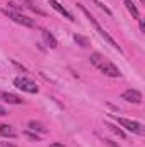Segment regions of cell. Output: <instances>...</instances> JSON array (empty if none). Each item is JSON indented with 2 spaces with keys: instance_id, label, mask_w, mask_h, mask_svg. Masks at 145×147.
<instances>
[{
  "instance_id": "cell-1",
  "label": "cell",
  "mask_w": 145,
  "mask_h": 147,
  "mask_svg": "<svg viewBox=\"0 0 145 147\" xmlns=\"http://www.w3.org/2000/svg\"><path fill=\"white\" fill-rule=\"evenodd\" d=\"M91 63L101 74H104L108 77H119L121 75V70L113 62H109L104 55H101V53H92L91 55Z\"/></svg>"
},
{
  "instance_id": "cell-2",
  "label": "cell",
  "mask_w": 145,
  "mask_h": 147,
  "mask_svg": "<svg viewBox=\"0 0 145 147\" xmlns=\"http://www.w3.org/2000/svg\"><path fill=\"white\" fill-rule=\"evenodd\" d=\"M77 7H79V9H80L82 12H84V16H85V17L89 19V22H91V24H92V26L96 28V31H97V33H99L101 36L104 38V39L108 41V43L111 45V46H113V48H114V50H118V51H123V50H121V46H119V45H118V43H116V41H114L113 38L109 36V33L106 31V29H103V26H101V24H99V22H97V21H96V19L92 17V16H91V12H89V10H87V9H85V7L82 5V3H77Z\"/></svg>"
},
{
  "instance_id": "cell-3",
  "label": "cell",
  "mask_w": 145,
  "mask_h": 147,
  "mask_svg": "<svg viewBox=\"0 0 145 147\" xmlns=\"http://www.w3.org/2000/svg\"><path fill=\"white\" fill-rule=\"evenodd\" d=\"M2 12H3V16H7L9 19H12V21L17 22V24H22V26H26V28H36L34 19H31V17H28V16H24V14H21V12H17V10L3 9Z\"/></svg>"
},
{
  "instance_id": "cell-4",
  "label": "cell",
  "mask_w": 145,
  "mask_h": 147,
  "mask_svg": "<svg viewBox=\"0 0 145 147\" xmlns=\"http://www.w3.org/2000/svg\"><path fill=\"white\" fill-rule=\"evenodd\" d=\"M113 116H114L116 123H118V125H121L123 128H126L128 132H132V134H137V135H144V134H145L144 125H142V123H138V121H135V120L121 118V116H116V115H113Z\"/></svg>"
},
{
  "instance_id": "cell-5",
  "label": "cell",
  "mask_w": 145,
  "mask_h": 147,
  "mask_svg": "<svg viewBox=\"0 0 145 147\" xmlns=\"http://www.w3.org/2000/svg\"><path fill=\"white\" fill-rule=\"evenodd\" d=\"M14 86L17 89H21V91H24V92H29V94H38V91H39L36 82H33L28 77H15L14 79Z\"/></svg>"
},
{
  "instance_id": "cell-6",
  "label": "cell",
  "mask_w": 145,
  "mask_h": 147,
  "mask_svg": "<svg viewBox=\"0 0 145 147\" xmlns=\"http://www.w3.org/2000/svg\"><path fill=\"white\" fill-rule=\"evenodd\" d=\"M121 98L126 101V103H133V105H140L142 103V92L137 91V89H128L121 94Z\"/></svg>"
},
{
  "instance_id": "cell-7",
  "label": "cell",
  "mask_w": 145,
  "mask_h": 147,
  "mask_svg": "<svg viewBox=\"0 0 145 147\" xmlns=\"http://www.w3.org/2000/svg\"><path fill=\"white\" fill-rule=\"evenodd\" d=\"M0 99L5 101V103H9V105H22L24 103V99L21 96H17L14 92H5V91L0 92Z\"/></svg>"
},
{
  "instance_id": "cell-8",
  "label": "cell",
  "mask_w": 145,
  "mask_h": 147,
  "mask_svg": "<svg viewBox=\"0 0 145 147\" xmlns=\"http://www.w3.org/2000/svg\"><path fill=\"white\" fill-rule=\"evenodd\" d=\"M48 3H50V5H51V7H53V9H55L56 12H58V14H62L63 17H67L68 21H75L72 14H70V12H68V10H67V9H65V7L62 5V3H58L56 0H48Z\"/></svg>"
},
{
  "instance_id": "cell-9",
  "label": "cell",
  "mask_w": 145,
  "mask_h": 147,
  "mask_svg": "<svg viewBox=\"0 0 145 147\" xmlns=\"http://www.w3.org/2000/svg\"><path fill=\"white\" fill-rule=\"evenodd\" d=\"M0 135H2V137H9V139H14L17 134H15V130H14L10 125L0 123Z\"/></svg>"
},
{
  "instance_id": "cell-10",
  "label": "cell",
  "mask_w": 145,
  "mask_h": 147,
  "mask_svg": "<svg viewBox=\"0 0 145 147\" xmlns=\"http://www.w3.org/2000/svg\"><path fill=\"white\" fill-rule=\"evenodd\" d=\"M28 128L33 130V132H38V134H46V127L43 123H39V121H34V120H31L28 123Z\"/></svg>"
},
{
  "instance_id": "cell-11",
  "label": "cell",
  "mask_w": 145,
  "mask_h": 147,
  "mask_svg": "<svg viewBox=\"0 0 145 147\" xmlns=\"http://www.w3.org/2000/svg\"><path fill=\"white\" fill-rule=\"evenodd\" d=\"M43 38H44V41H46V45H48L50 48H56V46H58V41L55 39V36H53L50 31L43 29Z\"/></svg>"
},
{
  "instance_id": "cell-12",
  "label": "cell",
  "mask_w": 145,
  "mask_h": 147,
  "mask_svg": "<svg viewBox=\"0 0 145 147\" xmlns=\"http://www.w3.org/2000/svg\"><path fill=\"white\" fill-rule=\"evenodd\" d=\"M125 5H126V9H128V12L135 17V19H140V12H138V9H137V5L132 2V0H125Z\"/></svg>"
},
{
  "instance_id": "cell-13",
  "label": "cell",
  "mask_w": 145,
  "mask_h": 147,
  "mask_svg": "<svg viewBox=\"0 0 145 147\" xmlns=\"http://www.w3.org/2000/svg\"><path fill=\"white\" fill-rule=\"evenodd\" d=\"M22 2H24V3H26V7H28V9H31L33 12H36V14H39V16H46V12H44V10H41V9L38 7L33 0H22Z\"/></svg>"
},
{
  "instance_id": "cell-14",
  "label": "cell",
  "mask_w": 145,
  "mask_h": 147,
  "mask_svg": "<svg viewBox=\"0 0 145 147\" xmlns=\"http://www.w3.org/2000/svg\"><path fill=\"white\" fill-rule=\"evenodd\" d=\"M73 39H75V43H79V45H80L82 48H87V46H89V39H87V38L75 34V36H73Z\"/></svg>"
},
{
  "instance_id": "cell-15",
  "label": "cell",
  "mask_w": 145,
  "mask_h": 147,
  "mask_svg": "<svg viewBox=\"0 0 145 147\" xmlns=\"http://www.w3.org/2000/svg\"><path fill=\"white\" fill-rule=\"evenodd\" d=\"M106 127H108V128H111V130H113V132H114V134H116L118 137H125V132H123L121 128H118V127L111 125V123H108V121H106Z\"/></svg>"
},
{
  "instance_id": "cell-16",
  "label": "cell",
  "mask_w": 145,
  "mask_h": 147,
  "mask_svg": "<svg viewBox=\"0 0 145 147\" xmlns=\"http://www.w3.org/2000/svg\"><path fill=\"white\" fill-rule=\"evenodd\" d=\"M94 3H96V5H97V7H99L101 10H104V12H106L108 16H111V10H109V9H108V7H106V5H104V3H101L99 0H94Z\"/></svg>"
},
{
  "instance_id": "cell-17",
  "label": "cell",
  "mask_w": 145,
  "mask_h": 147,
  "mask_svg": "<svg viewBox=\"0 0 145 147\" xmlns=\"http://www.w3.org/2000/svg\"><path fill=\"white\" fill-rule=\"evenodd\" d=\"M26 137H28V139H31V140H39V137H38L36 134H29V132H28V134H26Z\"/></svg>"
},
{
  "instance_id": "cell-18",
  "label": "cell",
  "mask_w": 145,
  "mask_h": 147,
  "mask_svg": "<svg viewBox=\"0 0 145 147\" xmlns=\"http://www.w3.org/2000/svg\"><path fill=\"white\" fill-rule=\"evenodd\" d=\"M104 142H106V144H108L109 147H119V146H118V144H116V142H113V140H109V139H106Z\"/></svg>"
},
{
  "instance_id": "cell-19",
  "label": "cell",
  "mask_w": 145,
  "mask_h": 147,
  "mask_svg": "<svg viewBox=\"0 0 145 147\" xmlns=\"http://www.w3.org/2000/svg\"><path fill=\"white\" fill-rule=\"evenodd\" d=\"M5 115H7V110H5V108L0 105V116H5Z\"/></svg>"
},
{
  "instance_id": "cell-20",
  "label": "cell",
  "mask_w": 145,
  "mask_h": 147,
  "mask_svg": "<svg viewBox=\"0 0 145 147\" xmlns=\"http://www.w3.org/2000/svg\"><path fill=\"white\" fill-rule=\"evenodd\" d=\"M50 147H65V146L60 144V142H53V144H50Z\"/></svg>"
},
{
  "instance_id": "cell-21",
  "label": "cell",
  "mask_w": 145,
  "mask_h": 147,
  "mask_svg": "<svg viewBox=\"0 0 145 147\" xmlns=\"http://www.w3.org/2000/svg\"><path fill=\"white\" fill-rule=\"evenodd\" d=\"M2 147H17V146H14V144H9V142H2Z\"/></svg>"
},
{
  "instance_id": "cell-22",
  "label": "cell",
  "mask_w": 145,
  "mask_h": 147,
  "mask_svg": "<svg viewBox=\"0 0 145 147\" xmlns=\"http://www.w3.org/2000/svg\"><path fill=\"white\" fill-rule=\"evenodd\" d=\"M140 2H144V0H140Z\"/></svg>"
}]
</instances>
